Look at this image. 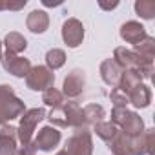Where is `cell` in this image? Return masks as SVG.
<instances>
[{"mask_svg": "<svg viewBox=\"0 0 155 155\" xmlns=\"http://www.w3.org/2000/svg\"><path fill=\"white\" fill-rule=\"evenodd\" d=\"M46 119L51 122L53 128H88L84 111L75 101H68L58 108H51V111L46 113Z\"/></svg>", "mask_w": 155, "mask_h": 155, "instance_id": "obj_1", "label": "cell"}, {"mask_svg": "<svg viewBox=\"0 0 155 155\" xmlns=\"http://www.w3.org/2000/svg\"><path fill=\"white\" fill-rule=\"evenodd\" d=\"M113 60L122 68V69H130L135 71L140 79H151V73H153V60H146L142 57H139L133 49L128 48H115L113 51Z\"/></svg>", "mask_w": 155, "mask_h": 155, "instance_id": "obj_2", "label": "cell"}, {"mask_svg": "<svg viewBox=\"0 0 155 155\" xmlns=\"http://www.w3.org/2000/svg\"><path fill=\"white\" fill-rule=\"evenodd\" d=\"M26 111V104L22 99L17 97L13 86L0 84V126L11 122L13 119H20Z\"/></svg>", "mask_w": 155, "mask_h": 155, "instance_id": "obj_3", "label": "cell"}, {"mask_svg": "<svg viewBox=\"0 0 155 155\" xmlns=\"http://www.w3.org/2000/svg\"><path fill=\"white\" fill-rule=\"evenodd\" d=\"M44 119H46V111L42 108H31L20 115V122L17 128V139L20 140V146L33 142L35 130H37L38 122H42Z\"/></svg>", "mask_w": 155, "mask_h": 155, "instance_id": "obj_4", "label": "cell"}, {"mask_svg": "<svg viewBox=\"0 0 155 155\" xmlns=\"http://www.w3.org/2000/svg\"><path fill=\"white\" fill-rule=\"evenodd\" d=\"M64 155H93V139L88 128L75 130L73 135L66 140Z\"/></svg>", "mask_w": 155, "mask_h": 155, "instance_id": "obj_5", "label": "cell"}, {"mask_svg": "<svg viewBox=\"0 0 155 155\" xmlns=\"http://www.w3.org/2000/svg\"><path fill=\"white\" fill-rule=\"evenodd\" d=\"M55 84V73L46 66H31L29 73L26 75V86L33 91H46Z\"/></svg>", "mask_w": 155, "mask_h": 155, "instance_id": "obj_6", "label": "cell"}, {"mask_svg": "<svg viewBox=\"0 0 155 155\" xmlns=\"http://www.w3.org/2000/svg\"><path fill=\"white\" fill-rule=\"evenodd\" d=\"M84 88H86V73L81 68H75L66 75L62 82V95L75 101L84 93Z\"/></svg>", "mask_w": 155, "mask_h": 155, "instance_id": "obj_7", "label": "cell"}, {"mask_svg": "<svg viewBox=\"0 0 155 155\" xmlns=\"http://www.w3.org/2000/svg\"><path fill=\"white\" fill-rule=\"evenodd\" d=\"M62 40L68 48L75 49L84 40V26L79 18H68L62 24Z\"/></svg>", "mask_w": 155, "mask_h": 155, "instance_id": "obj_8", "label": "cell"}, {"mask_svg": "<svg viewBox=\"0 0 155 155\" xmlns=\"http://www.w3.org/2000/svg\"><path fill=\"white\" fill-rule=\"evenodd\" d=\"M0 60H2V68H4L9 75L17 77V79H26V75H28L29 69H31V62H29V58L20 57V55L4 53Z\"/></svg>", "mask_w": 155, "mask_h": 155, "instance_id": "obj_9", "label": "cell"}, {"mask_svg": "<svg viewBox=\"0 0 155 155\" xmlns=\"http://www.w3.org/2000/svg\"><path fill=\"white\" fill-rule=\"evenodd\" d=\"M62 140V135L58 131V128H53V126H44L38 130L37 137H35V148L37 151H53Z\"/></svg>", "mask_w": 155, "mask_h": 155, "instance_id": "obj_10", "label": "cell"}, {"mask_svg": "<svg viewBox=\"0 0 155 155\" xmlns=\"http://www.w3.org/2000/svg\"><path fill=\"white\" fill-rule=\"evenodd\" d=\"M120 38L124 40V42H128V44H133V46H137L139 42H142L146 37H148V33H146V28L140 24V22H137V20H128V22H124L122 26H120Z\"/></svg>", "mask_w": 155, "mask_h": 155, "instance_id": "obj_11", "label": "cell"}, {"mask_svg": "<svg viewBox=\"0 0 155 155\" xmlns=\"http://www.w3.org/2000/svg\"><path fill=\"white\" fill-rule=\"evenodd\" d=\"M153 128L144 130L140 135L130 137V150L131 155H150L151 153V146H153Z\"/></svg>", "mask_w": 155, "mask_h": 155, "instance_id": "obj_12", "label": "cell"}, {"mask_svg": "<svg viewBox=\"0 0 155 155\" xmlns=\"http://www.w3.org/2000/svg\"><path fill=\"white\" fill-rule=\"evenodd\" d=\"M17 128L4 124L0 128V155H17Z\"/></svg>", "mask_w": 155, "mask_h": 155, "instance_id": "obj_13", "label": "cell"}, {"mask_svg": "<svg viewBox=\"0 0 155 155\" xmlns=\"http://www.w3.org/2000/svg\"><path fill=\"white\" fill-rule=\"evenodd\" d=\"M122 71H124V69H122L113 58H106V60H102V64H101V79H102L108 86L117 88Z\"/></svg>", "mask_w": 155, "mask_h": 155, "instance_id": "obj_14", "label": "cell"}, {"mask_svg": "<svg viewBox=\"0 0 155 155\" xmlns=\"http://www.w3.org/2000/svg\"><path fill=\"white\" fill-rule=\"evenodd\" d=\"M26 26L31 33L35 35H40V33H46L48 28H49V15L44 11V9H33L28 18H26Z\"/></svg>", "mask_w": 155, "mask_h": 155, "instance_id": "obj_15", "label": "cell"}, {"mask_svg": "<svg viewBox=\"0 0 155 155\" xmlns=\"http://www.w3.org/2000/svg\"><path fill=\"white\" fill-rule=\"evenodd\" d=\"M119 130H120L124 135H128V137L140 135V133L144 131V120H142V117H140L139 113H135V111H130V110H128V113H126V117H124L122 124L119 126Z\"/></svg>", "mask_w": 155, "mask_h": 155, "instance_id": "obj_16", "label": "cell"}, {"mask_svg": "<svg viewBox=\"0 0 155 155\" xmlns=\"http://www.w3.org/2000/svg\"><path fill=\"white\" fill-rule=\"evenodd\" d=\"M126 97H128V102L133 104L135 108H148L150 102H151V90H150L144 82H140V84L135 86Z\"/></svg>", "mask_w": 155, "mask_h": 155, "instance_id": "obj_17", "label": "cell"}, {"mask_svg": "<svg viewBox=\"0 0 155 155\" xmlns=\"http://www.w3.org/2000/svg\"><path fill=\"white\" fill-rule=\"evenodd\" d=\"M2 46H6V53L18 55V53H22V51H26V48H28V40H26L24 35H20V33H17V31H11V33L6 35Z\"/></svg>", "mask_w": 155, "mask_h": 155, "instance_id": "obj_18", "label": "cell"}, {"mask_svg": "<svg viewBox=\"0 0 155 155\" xmlns=\"http://www.w3.org/2000/svg\"><path fill=\"white\" fill-rule=\"evenodd\" d=\"M142 82V79L135 73V71H130V69H124L122 71V75H120V81H119V90L124 93V95H128L135 86H139Z\"/></svg>", "mask_w": 155, "mask_h": 155, "instance_id": "obj_19", "label": "cell"}, {"mask_svg": "<svg viewBox=\"0 0 155 155\" xmlns=\"http://www.w3.org/2000/svg\"><path fill=\"white\" fill-rule=\"evenodd\" d=\"M64 64H66V53H64V49L53 48V49H49L46 53V68H49L51 71L60 69Z\"/></svg>", "mask_w": 155, "mask_h": 155, "instance_id": "obj_20", "label": "cell"}, {"mask_svg": "<svg viewBox=\"0 0 155 155\" xmlns=\"http://www.w3.org/2000/svg\"><path fill=\"white\" fill-rule=\"evenodd\" d=\"M93 131H95V133H97V137H101L104 142H110L111 139H115V135H117L120 130H119L115 124L102 120V122H97V124L93 126Z\"/></svg>", "mask_w": 155, "mask_h": 155, "instance_id": "obj_21", "label": "cell"}, {"mask_svg": "<svg viewBox=\"0 0 155 155\" xmlns=\"http://www.w3.org/2000/svg\"><path fill=\"white\" fill-rule=\"evenodd\" d=\"M133 51H135L139 57L146 58V60H153V58H155V38L148 35L142 42H139V44L135 46Z\"/></svg>", "mask_w": 155, "mask_h": 155, "instance_id": "obj_22", "label": "cell"}, {"mask_svg": "<svg viewBox=\"0 0 155 155\" xmlns=\"http://www.w3.org/2000/svg\"><path fill=\"white\" fill-rule=\"evenodd\" d=\"M84 111V117H86V122L88 124H97V122H102L104 117H106V110L101 106V104H88L86 108H82Z\"/></svg>", "mask_w": 155, "mask_h": 155, "instance_id": "obj_23", "label": "cell"}, {"mask_svg": "<svg viewBox=\"0 0 155 155\" xmlns=\"http://www.w3.org/2000/svg\"><path fill=\"white\" fill-rule=\"evenodd\" d=\"M42 102H44L46 106H49V108H58V106H62L66 101H64L62 91L53 86V88H49V90H46V91L42 93Z\"/></svg>", "mask_w": 155, "mask_h": 155, "instance_id": "obj_24", "label": "cell"}, {"mask_svg": "<svg viewBox=\"0 0 155 155\" xmlns=\"http://www.w3.org/2000/svg\"><path fill=\"white\" fill-rule=\"evenodd\" d=\"M133 8L135 13L144 20H151L155 17V2H151V0H137Z\"/></svg>", "mask_w": 155, "mask_h": 155, "instance_id": "obj_25", "label": "cell"}, {"mask_svg": "<svg viewBox=\"0 0 155 155\" xmlns=\"http://www.w3.org/2000/svg\"><path fill=\"white\" fill-rule=\"evenodd\" d=\"M110 101L113 102V108H128V97L119 90V88H113L111 93H110Z\"/></svg>", "mask_w": 155, "mask_h": 155, "instance_id": "obj_26", "label": "cell"}, {"mask_svg": "<svg viewBox=\"0 0 155 155\" xmlns=\"http://www.w3.org/2000/svg\"><path fill=\"white\" fill-rule=\"evenodd\" d=\"M17 155H37V148H35V142H29V144H24L18 148Z\"/></svg>", "mask_w": 155, "mask_h": 155, "instance_id": "obj_27", "label": "cell"}, {"mask_svg": "<svg viewBox=\"0 0 155 155\" xmlns=\"http://www.w3.org/2000/svg\"><path fill=\"white\" fill-rule=\"evenodd\" d=\"M26 4H28V0H20V2H11V0H8V9H9V11H18V9H22Z\"/></svg>", "mask_w": 155, "mask_h": 155, "instance_id": "obj_28", "label": "cell"}, {"mask_svg": "<svg viewBox=\"0 0 155 155\" xmlns=\"http://www.w3.org/2000/svg\"><path fill=\"white\" fill-rule=\"evenodd\" d=\"M119 6V2L115 0V2H104V0H99V8L101 9H106V11H111V9H115Z\"/></svg>", "mask_w": 155, "mask_h": 155, "instance_id": "obj_29", "label": "cell"}, {"mask_svg": "<svg viewBox=\"0 0 155 155\" xmlns=\"http://www.w3.org/2000/svg\"><path fill=\"white\" fill-rule=\"evenodd\" d=\"M42 4H44L46 8H57V6L62 4V0H55V2H53V0H42Z\"/></svg>", "mask_w": 155, "mask_h": 155, "instance_id": "obj_30", "label": "cell"}, {"mask_svg": "<svg viewBox=\"0 0 155 155\" xmlns=\"http://www.w3.org/2000/svg\"><path fill=\"white\" fill-rule=\"evenodd\" d=\"M8 9V0H0V11H6Z\"/></svg>", "mask_w": 155, "mask_h": 155, "instance_id": "obj_31", "label": "cell"}, {"mask_svg": "<svg viewBox=\"0 0 155 155\" xmlns=\"http://www.w3.org/2000/svg\"><path fill=\"white\" fill-rule=\"evenodd\" d=\"M2 55H4L2 53V40H0V58H2Z\"/></svg>", "mask_w": 155, "mask_h": 155, "instance_id": "obj_32", "label": "cell"}, {"mask_svg": "<svg viewBox=\"0 0 155 155\" xmlns=\"http://www.w3.org/2000/svg\"><path fill=\"white\" fill-rule=\"evenodd\" d=\"M55 155H64V150H60V151H57Z\"/></svg>", "mask_w": 155, "mask_h": 155, "instance_id": "obj_33", "label": "cell"}]
</instances>
